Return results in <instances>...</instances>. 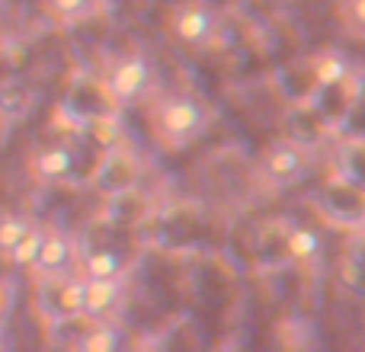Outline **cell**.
I'll list each match as a JSON object with an SVG mask.
<instances>
[{
	"instance_id": "cell-10",
	"label": "cell",
	"mask_w": 365,
	"mask_h": 352,
	"mask_svg": "<svg viewBox=\"0 0 365 352\" xmlns=\"http://www.w3.org/2000/svg\"><path fill=\"white\" fill-rule=\"evenodd\" d=\"M42 240H45V227L29 224V231H26L23 237L16 240V247H13L10 253H6V257H10V263L19 266V269H32L38 250H42Z\"/></svg>"
},
{
	"instance_id": "cell-12",
	"label": "cell",
	"mask_w": 365,
	"mask_h": 352,
	"mask_svg": "<svg viewBox=\"0 0 365 352\" xmlns=\"http://www.w3.org/2000/svg\"><path fill=\"white\" fill-rule=\"evenodd\" d=\"M83 272H87V279H119L122 259L113 250H93L83 259Z\"/></svg>"
},
{
	"instance_id": "cell-17",
	"label": "cell",
	"mask_w": 365,
	"mask_h": 352,
	"mask_svg": "<svg viewBox=\"0 0 365 352\" xmlns=\"http://www.w3.org/2000/svg\"><path fill=\"white\" fill-rule=\"evenodd\" d=\"M0 346H4V336H0Z\"/></svg>"
},
{
	"instance_id": "cell-3",
	"label": "cell",
	"mask_w": 365,
	"mask_h": 352,
	"mask_svg": "<svg viewBox=\"0 0 365 352\" xmlns=\"http://www.w3.org/2000/svg\"><path fill=\"white\" fill-rule=\"evenodd\" d=\"M71 263H74V240L61 231H45L42 250H38L32 269L42 279H61V272H68Z\"/></svg>"
},
{
	"instance_id": "cell-4",
	"label": "cell",
	"mask_w": 365,
	"mask_h": 352,
	"mask_svg": "<svg viewBox=\"0 0 365 352\" xmlns=\"http://www.w3.org/2000/svg\"><path fill=\"white\" fill-rule=\"evenodd\" d=\"M212 29H215V16H212V10L202 4H186L173 13V36L186 45L208 42Z\"/></svg>"
},
{
	"instance_id": "cell-2",
	"label": "cell",
	"mask_w": 365,
	"mask_h": 352,
	"mask_svg": "<svg viewBox=\"0 0 365 352\" xmlns=\"http://www.w3.org/2000/svg\"><path fill=\"white\" fill-rule=\"evenodd\" d=\"M148 87H151V64H148V58H141V55L122 58V61L113 68V74H109V93H113V100H119V103L138 100Z\"/></svg>"
},
{
	"instance_id": "cell-14",
	"label": "cell",
	"mask_w": 365,
	"mask_h": 352,
	"mask_svg": "<svg viewBox=\"0 0 365 352\" xmlns=\"http://www.w3.org/2000/svg\"><path fill=\"white\" fill-rule=\"evenodd\" d=\"M115 346H119V333L113 327H93L81 340V349H87V352H113Z\"/></svg>"
},
{
	"instance_id": "cell-6",
	"label": "cell",
	"mask_w": 365,
	"mask_h": 352,
	"mask_svg": "<svg viewBox=\"0 0 365 352\" xmlns=\"http://www.w3.org/2000/svg\"><path fill=\"white\" fill-rule=\"evenodd\" d=\"M266 170L272 180H295L304 170V151L298 145H276L266 154Z\"/></svg>"
},
{
	"instance_id": "cell-15",
	"label": "cell",
	"mask_w": 365,
	"mask_h": 352,
	"mask_svg": "<svg viewBox=\"0 0 365 352\" xmlns=\"http://www.w3.org/2000/svg\"><path fill=\"white\" fill-rule=\"evenodd\" d=\"M48 4H51V10H55L58 16L74 19V16H83V13L90 10V4H93V0H48Z\"/></svg>"
},
{
	"instance_id": "cell-7",
	"label": "cell",
	"mask_w": 365,
	"mask_h": 352,
	"mask_svg": "<svg viewBox=\"0 0 365 352\" xmlns=\"http://www.w3.org/2000/svg\"><path fill=\"white\" fill-rule=\"evenodd\" d=\"M311 74H314V81L321 87H336V83H343L349 77V61L340 51H321L314 58V64H311Z\"/></svg>"
},
{
	"instance_id": "cell-9",
	"label": "cell",
	"mask_w": 365,
	"mask_h": 352,
	"mask_svg": "<svg viewBox=\"0 0 365 352\" xmlns=\"http://www.w3.org/2000/svg\"><path fill=\"white\" fill-rule=\"evenodd\" d=\"M285 253H289L295 263H314L317 253H321V237H317L311 227H292L289 237H285Z\"/></svg>"
},
{
	"instance_id": "cell-1",
	"label": "cell",
	"mask_w": 365,
	"mask_h": 352,
	"mask_svg": "<svg viewBox=\"0 0 365 352\" xmlns=\"http://www.w3.org/2000/svg\"><path fill=\"white\" fill-rule=\"evenodd\" d=\"M208 125L205 109L199 106L189 96H177V100H167L158 113V132L164 135L173 145H186V141L199 138Z\"/></svg>"
},
{
	"instance_id": "cell-5",
	"label": "cell",
	"mask_w": 365,
	"mask_h": 352,
	"mask_svg": "<svg viewBox=\"0 0 365 352\" xmlns=\"http://www.w3.org/2000/svg\"><path fill=\"white\" fill-rule=\"evenodd\" d=\"M87 279V276H83ZM122 289L119 279H87V295H83V317H106L115 308Z\"/></svg>"
},
{
	"instance_id": "cell-8",
	"label": "cell",
	"mask_w": 365,
	"mask_h": 352,
	"mask_svg": "<svg viewBox=\"0 0 365 352\" xmlns=\"http://www.w3.org/2000/svg\"><path fill=\"white\" fill-rule=\"evenodd\" d=\"M71 170H74V154H71V147H45L42 154L36 157V173L42 176V180H64Z\"/></svg>"
},
{
	"instance_id": "cell-13",
	"label": "cell",
	"mask_w": 365,
	"mask_h": 352,
	"mask_svg": "<svg viewBox=\"0 0 365 352\" xmlns=\"http://www.w3.org/2000/svg\"><path fill=\"white\" fill-rule=\"evenodd\" d=\"M32 221L23 214H0V253H10L16 247V240L29 231Z\"/></svg>"
},
{
	"instance_id": "cell-11",
	"label": "cell",
	"mask_w": 365,
	"mask_h": 352,
	"mask_svg": "<svg viewBox=\"0 0 365 352\" xmlns=\"http://www.w3.org/2000/svg\"><path fill=\"white\" fill-rule=\"evenodd\" d=\"M83 295H87V279H61L58 289V314L61 317H83Z\"/></svg>"
},
{
	"instance_id": "cell-16",
	"label": "cell",
	"mask_w": 365,
	"mask_h": 352,
	"mask_svg": "<svg viewBox=\"0 0 365 352\" xmlns=\"http://www.w3.org/2000/svg\"><path fill=\"white\" fill-rule=\"evenodd\" d=\"M349 13H353V23L365 29V0H353V4H349Z\"/></svg>"
}]
</instances>
